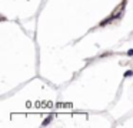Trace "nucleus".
<instances>
[{
  "label": "nucleus",
  "mask_w": 133,
  "mask_h": 128,
  "mask_svg": "<svg viewBox=\"0 0 133 128\" xmlns=\"http://www.w3.org/2000/svg\"><path fill=\"white\" fill-rule=\"evenodd\" d=\"M50 119H52V115H50V117H47V118L44 119V121H43V125H47V124L50 122Z\"/></svg>",
  "instance_id": "f257e3e1"
},
{
  "label": "nucleus",
  "mask_w": 133,
  "mask_h": 128,
  "mask_svg": "<svg viewBox=\"0 0 133 128\" xmlns=\"http://www.w3.org/2000/svg\"><path fill=\"white\" fill-rule=\"evenodd\" d=\"M133 76V71H126V73H124V77H132Z\"/></svg>",
  "instance_id": "f03ea898"
},
{
  "label": "nucleus",
  "mask_w": 133,
  "mask_h": 128,
  "mask_svg": "<svg viewBox=\"0 0 133 128\" xmlns=\"http://www.w3.org/2000/svg\"><path fill=\"white\" fill-rule=\"evenodd\" d=\"M127 56H133V48H130V50L127 51Z\"/></svg>",
  "instance_id": "7ed1b4c3"
}]
</instances>
